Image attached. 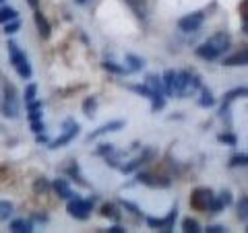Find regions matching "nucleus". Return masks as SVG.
Returning <instances> with one entry per match:
<instances>
[{"instance_id": "f257e3e1", "label": "nucleus", "mask_w": 248, "mask_h": 233, "mask_svg": "<svg viewBox=\"0 0 248 233\" xmlns=\"http://www.w3.org/2000/svg\"><path fill=\"white\" fill-rule=\"evenodd\" d=\"M232 44V37L226 33V31H219V33L211 35L205 44H201L197 48V56L203 58V60H217L223 52L230 48Z\"/></svg>"}, {"instance_id": "f03ea898", "label": "nucleus", "mask_w": 248, "mask_h": 233, "mask_svg": "<svg viewBox=\"0 0 248 233\" xmlns=\"http://www.w3.org/2000/svg\"><path fill=\"white\" fill-rule=\"evenodd\" d=\"M66 211H68V215L75 217V219H79V221L89 219V215L93 211V198H81L75 194V196L68 200Z\"/></svg>"}, {"instance_id": "7ed1b4c3", "label": "nucleus", "mask_w": 248, "mask_h": 233, "mask_svg": "<svg viewBox=\"0 0 248 233\" xmlns=\"http://www.w3.org/2000/svg\"><path fill=\"white\" fill-rule=\"evenodd\" d=\"M79 132H81V126H79V122H75V120H64L62 122V134L56 138V141H52L50 143V149H62V146H66L68 143H73L77 136H79Z\"/></svg>"}, {"instance_id": "20e7f679", "label": "nucleus", "mask_w": 248, "mask_h": 233, "mask_svg": "<svg viewBox=\"0 0 248 233\" xmlns=\"http://www.w3.org/2000/svg\"><path fill=\"white\" fill-rule=\"evenodd\" d=\"M215 194L211 188H195L190 194V206L195 208V211H209L211 208V203H213Z\"/></svg>"}, {"instance_id": "39448f33", "label": "nucleus", "mask_w": 248, "mask_h": 233, "mask_svg": "<svg viewBox=\"0 0 248 233\" xmlns=\"http://www.w3.org/2000/svg\"><path fill=\"white\" fill-rule=\"evenodd\" d=\"M203 23H205V13L195 11V13H188L178 19V29L184 31V33H190V31H199L203 27Z\"/></svg>"}, {"instance_id": "423d86ee", "label": "nucleus", "mask_w": 248, "mask_h": 233, "mask_svg": "<svg viewBox=\"0 0 248 233\" xmlns=\"http://www.w3.org/2000/svg\"><path fill=\"white\" fill-rule=\"evenodd\" d=\"M2 116L4 118H19V102L17 95H15V87L13 85H6L4 87V103H2Z\"/></svg>"}, {"instance_id": "0eeeda50", "label": "nucleus", "mask_w": 248, "mask_h": 233, "mask_svg": "<svg viewBox=\"0 0 248 233\" xmlns=\"http://www.w3.org/2000/svg\"><path fill=\"white\" fill-rule=\"evenodd\" d=\"M223 66H248V45L223 58Z\"/></svg>"}, {"instance_id": "6e6552de", "label": "nucleus", "mask_w": 248, "mask_h": 233, "mask_svg": "<svg viewBox=\"0 0 248 233\" xmlns=\"http://www.w3.org/2000/svg\"><path fill=\"white\" fill-rule=\"evenodd\" d=\"M122 128H124V120H112V122L104 124V126H99L97 130H93L91 134L87 136V141H95V138L108 134V132H118V130H122Z\"/></svg>"}, {"instance_id": "1a4fd4ad", "label": "nucleus", "mask_w": 248, "mask_h": 233, "mask_svg": "<svg viewBox=\"0 0 248 233\" xmlns=\"http://www.w3.org/2000/svg\"><path fill=\"white\" fill-rule=\"evenodd\" d=\"M230 204H232V192H230V190H221V192L213 198L211 208H209V211H211L213 215H217V213H221L223 208H228Z\"/></svg>"}, {"instance_id": "9d476101", "label": "nucleus", "mask_w": 248, "mask_h": 233, "mask_svg": "<svg viewBox=\"0 0 248 233\" xmlns=\"http://www.w3.org/2000/svg\"><path fill=\"white\" fill-rule=\"evenodd\" d=\"M33 21H35L37 33H40L42 40H50V35H52V27H50L48 19H46V15H42V11H35V15H33Z\"/></svg>"}, {"instance_id": "9b49d317", "label": "nucleus", "mask_w": 248, "mask_h": 233, "mask_svg": "<svg viewBox=\"0 0 248 233\" xmlns=\"http://www.w3.org/2000/svg\"><path fill=\"white\" fill-rule=\"evenodd\" d=\"M52 188L58 194V198H62V200H71L75 196L73 190H71V184H68L66 180H62V177H56V180L52 182Z\"/></svg>"}, {"instance_id": "f8f14e48", "label": "nucleus", "mask_w": 248, "mask_h": 233, "mask_svg": "<svg viewBox=\"0 0 248 233\" xmlns=\"http://www.w3.org/2000/svg\"><path fill=\"white\" fill-rule=\"evenodd\" d=\"M161 81H164V89H166V95H176L178 93V73L176 71H166L164 76H161Z\"/></svg>"}, {"instance_id": "ddd939ff", "label": "nucleus", "mask_w": 248, "mask_h": 233, "mask_svg": "<svg viewBox=\"0 0 248 233\" xmlns=\"http://www.w3.org/2000/svg\"><path fill=\"white\" fill-rule=\"evenodd\" d=\"M137 180L141 182V184L153 186V188H168V186H170V180H166V177H153L149 174H139Z\"/></svg>"}, {"instance_id": "4468645a", "label": "nucleus", "mask_w": 248, "mask_h": 233, "mask_svg": "<svg viewBox=\"0 0 248 233\" xmlns=\"http://www.w3.org/2000/svg\"><path fill=\"white\" fill-rule=\"evenodd\" d=\"M151 155H153V151H149V149H147V151H145V155H143V157H139V159H133L130 163H126V165H120V172H122V174H133L135 169H139V167H141V165H143V163H145L147 159L151 157Z\"/></svg>"}, {"instance_id": "2eb2a0df", "label": "nucleus", "mask_w": 248, "mask_h": 233, "mask_svg": "<svg viewBox=\"0 0 248 233\" xmlns=\"http://www.w3.org/2000/svg\"><path fill=\"white\" fill-rule=\"evenodd\" d=\"M11 231L13 233H31L33 231V223L29 219H15L11 223Z\"/></svg>"}, {"instance_id": "dca6fc26", "label": "nucleus", "mask_w": 248, "mask_h": 233, "mask_svg": "<svg viewBox=\"0 0 248 233\" xmlns=\"http://www.w3.org/2000/svg\"><path fill=\"white\" fill-rule=\"evenodd\" d=\"M145 85H147V87H149L153 93H161V95L166 93V89H164V81H161L157 74H147Z\"/></svg>"}, {"instance_id": "f3484780", "label": "nucleus", "mask_w": 248, "mask_h": 233, "mask_svg": "<svg viewBox=\"0 0 248 233\" xmlns=\"http://www.w3.org/2000/svg\"><path fill=\"white\" fill-rule=\"evenodd\" d=\"M19 17L17 9H13V6H0V25H6V23H11Z\"/></svg>"}, {"instance_id": "a211bd4d", "label": "nucleus", "mask_w": 248, "mask_h": 233, "mask_svg": "<svg viewBox=\"0 0 248 233\" xmlns=\"http://www.w3.org/2000/svg\"><path fill=\"white\" fill-rule=\"evenodd\" d=\"M236 215L240 221H248V194H242L236 204Z\"/></svg>"}, {"instance_id": "6ab92c4d", "label": "nucleus", "mask_w": 248, "mask_h": 233, "mask_svg": "<svg viewBox=\"0 0 248 233\" xmlns=\"http://www.w3.org/2000/svg\"><path fill=\"white\" fill-rule=\"evenodd\" d=\"M126 4L133 9V13L137 15L139 19H145L147 17V4H145V0H126Z\"/></svg>"}, {"instance_id": "aec40b11", "label": "nucleus", "mask_w": 248, "mask_h": 233, "mask_svg": "<svg viewBox=\"0 0 248 233\" xmlns=\"http://www.w3.org/2000/svg\"><path fill=\"white\" fill-rule=\"evenodd\" d=\"M238 97H248V87H236V89H230L226 95H223V103H232L234 99Z\"/></svg>"}, {"instance_id": "412c9836", "label": "nucleus", "mask_w": 248, "mask_h": 233, "mask_svg": "<svg viewBox=\"0 0 248 233\" xmlns=\"http://www.w3.org/2000/svg\"><path fill=\"white\" fill-rule=\"evenodd\" d=\"M95 112H97V97H87L83 102V114L87 116V118H93L95 116Z\"/></svg>"}, {"instance_id": "4be33fe9", "label": "nucleus", "mask_w": 248, "mask_h": 233, "mask_svg": "<svg viewBox=\"0 0 248 233\" xmlns=\"http://www.w3.org/2000/svg\"><path fill=\"white\" fill-rule=\"evenodd\" d=\"M126 64H128V71L130 73H139L145 66V60L135 56V54H128V56H126Z\"/></svg>"}, {"instance_id": "5701e85b", "label": "nucleus", "mask_w": 248, "mask_h": 233, "mask_svg": "<svg viewBox=\"0 0 248 233\" xmlns=\"http://www.w3.org/2000/svg\"><path fill=\"white\" fill-rule=\"evenodd\" d=\"M102 66H104V71L112 73V74H126V73H130L128 66H120V64H116V62H112V60H106Z\"/></svg>"}, {"instance_id": "b1692460", "label": "nucleus", "mask_w": 248, "mask_h": 233, "mask_svg": "<svg viewBox=\"0 0 248 233\" xmlns=\"http://www.w3.org/2000/svg\"><path fill=\"white\" fill-rule=\"evenodd\" d=\"M199 105L201 107H213L215 105V97H213V93L209 91V89H201V99H199Z\"/></svg>"}, {"instance_id": "393cba45", "label": "nucleus", "mask_w": 248, "mask_h": 233, "mask_svg": "<svg viewBox=\"0 0 248 233\" xmlns=\"http://www.w3.org/2000/svg\"><path fill=\"white\" fill-rule=\"evenodd\" d=\"M230 167H248V155L246 153H236L230 157Z\"/></svg>"}, {"instance_id": "a878e982", "label": "nucleus", "mask_w": 248, "mask_h": 233, "mask_svg": "<svg viewBox=\"0 0 248 233\" xmlns=\"http://www.w3.org/2000/svg\"><path fill=\"white\" fill-rule=\"evenodd\" d=\"M182 231H184V233H199V231H203V229H201L199 221L190 219V217H186V219L182 221Z\"/></svg>"}, {"instance_id": "bb28decb", "label": "nucleus", "mask_w": 248, "mask_h": 233, "mask_svg": "<svg viewBox=\"0 0 248 233\" xmlns=\"http://www.w3.org/2000/svg\"><path fill=\"white\" fill-rule=\"evenodd\" d=\"M13 211H15L13 203H9V200H0V221H9Z\"/></svg>"}, {"instance_id": "cd10ccee", "label": "nucleus", "mask_w": 248, "mask_h": 233, "mask_svg": "<svg viewBox=\"0 0 248 233\" xmlns=\"http://www.w3.org/2000/svg\"><path fill=\"white\" fill-rule=\"evenodd\" d=\"M50 190V182L46 180V177H37V180L33 182V192L35 194H46Z\"/></svg>"}, {"instance_id": "c85d7f7f", "label": "nucleus", "mask_w": 248, "mask_h": 233, "mask_svg": "<svg viewBox=\"0 0 248 233\" xmlns=\"http://www.w3.org/2000/svg\"><path fill=\"white\" fill-rule=\"evenodd\" d=\"M166 107V97L161 95V93H157V95L151 97V112H159Z\"/></svg>"}, {"instance_id": "c756f323", "label": "nucleus", "mask_w": 248, "mask_h": 233, "mask_svg": "<svg viewBox=\"0 0 248 233\" xmlns=\"http://www.w3.org/2000/svg\"><path fill=\"white\" fill-rule=\"evenodd\" d=\"M130 89H133L135 93H139V95L147 97V99H151L153 95H157V93H153L149 87H147V85H133V87H130Z\"/></svg>"}, {"instance_id": "7c9ffc66", "label": "nucleus", "mask_w": 248, "mask_h": 233, "mask_svg": "<svg viewBox=\"0 0 248 233\" xmlns=\"http://www.w3.org/2000/svg\"><path fill=\"white\" fill-rule=\"evenodd\" d=\"M217 141H219V143H223V145L236 146V143H238V138H236V134H232V132H221V134H219V136H217Z\"/></svg>"}, {"instance_id": "2f4dec72", "label": "nucleus", "mask_w": 248, "mask_h": 233, "mask_svg": "<svg viewBox=\"0 0 248 233\" xmlns=\"http://www.w3.org/2000/svg\"><path fill=\"white\" fill-rule=\"evenodd\" d=\"M35 95H37V85L35 83H29L25 87V103L35 102Z\"/></svg>"}, {"instance_id": "473e14b6", "label": "nucleus", "mask_w": 248, "mask_h": 233, "mask_svg": "<svg viewBox=\"0 0 248 233\" xmlns=\"http://www.w3.org/2000/svg\"><path fill=\"white\" fill-rule=\"evenodd\" d=\"M102 215H104V217H110V219H114V221L120 219V215H118V211H116L114 204H104V206H102Z\"/></svg>"}, {"instance_id": "72a5a7b5", "label": "nucleus", "mask_w": 248, "mask_h": 233, "mask_svg": "<svg viewBox=\"0 0 248 233\" xmlns=\"http://www.w3.org/2000/svg\"><path fill=\"white\" fill-rule=\"evenodd\" d=\"M19 27H21L19 19H15V21H11V23H6V25H4V33H6V35H11V33H17V31H19Z\"/></svg>"}, {"instance_id": "f704fd0d", "label": "nucleus", "mask_w": 248, "mask_h": 233, "mask_svg": "<svg viewBox=\"0 0 248 233\" xmlns=\"http://www.w3.org/2000/svg\"><path fill=\"white\" fill-rule=\"evenodd\" d=\"M114 153V145H99V149L95 151V155H112Z\"/></svg>"}, {"instance_id": "c9c22d12", "label": "nucleus", "mask_w": 248, "mask_h": 233, "mask_svg": "<svg viewBox=\"0 0 248 233\" xmlns=\"http://www.w3.org/2000/svg\"><path fill=\"white\" fill-rule=\"evenodd\" d=\"M203 231H207V233H226L228 229L223 227V225H207Z\"/></svg>"}, {"instance_id": "e433bc0d", "label": "nucleus", "mask_w": 248, "mask_h": 233, "mask_svg": "<svg viewBox=\"0 0 248 233\" xmlns=\"http://www.w3.org/2000/svg\"><path fill=\"white\" fill-rule=\"evenodd\" d=\"M31 130H33L35 134H40V132L46 130V124H44L42 120H35V122H31Z\"/></svg>"}, {"instance_id": "4c0bfd02", "label": "nucleus", "mask_w": 248, "mask_h": 233, "mask_svg": "<svg viewBox=\"0 0 248 233\" xmlns=\"http://www.w3.org/2000/svg\"><path fill=\"white\" fill-rule=\"evenodd\" d=\"M120 204H122L124 208H128V211H130V213H133V215H137V217H139V215H141V211H139V208H137L135 204H130V203H126V200H120Z\"/></svg>"}, {"instance_id": "58836bf2", "label": "nucleus", "mask_w": 248, "mask_h": 233, "mask_svg": "<svg viewBox=\"0 0 248 233\" xmlns=\"http://www.w3.org/2000/svg\"><path fill=\"white\" fill-rule=\"evenodd\" d=\"M42 107H44V102H40V99H35V102L27 103V112H31V110H42Z\"/></svg>"}, {"instance_id": "ea45409f", "label": "nucleus", "mask_w": 248, "mask_h": 233, "mask_svg": "<svg viewBox=\"0 0 248 233\" xmlns=\"http://www.w3.org/2000/svg\"><path fill=\"white\" fill-rule=\"evenodd\" d=\"M29 122H35V120H42V110H31L29 112Z\"/></svg>"}, {"instance_id": "a19ab883", "label": "nucleus", "mask_w": 248, "mask_h": 233, "mask_svg": "<svg viewBox=\"0 0 248 233\" xmlns=\"http://www.w3.org/2000/svg\"><path fill=\"white\" fill-rule=\"evenodd\" d=\"M238 9H240V15H242V19H246V17H248V0H242Z\"/></svg>"}, {"instance_id": "79ce46f5", "label": "nucleus", "mask_w": 248, "mask_h": 233, "mask_svg": "<svg viewBox=\"0 0 248 233\" xmlns=\"http://www.w3.org/2000/svg\"><path fill=\"white\" fill-rule=\"evenodd\" d=\"M108 231H110V233H124L126 229L120 227V225H112V227H108Z\"/></svg>"}, {"instance_id": "37998d69", "label": "nucleus", "mask_w": 248, "mask_h": 233, "mask_svg": "<svg viewBox=\"0 0 248 233\" xmlns=\"http://www.w3.org/2000/svg\"><path fill=\"white\" fill-rule=\"evenodd\" d=\"M35 141L40 143V145H42V143H48V136H46L44 132H40V134H35Z\"/></svg>"}, {"instance_id": "c03bdc74", "label": "nucleus", "mask_w": 248, "mask_h": 233, "mask_svg": "<svg viewBox=\"0 0 248 233\" xmlns=\"http://www.w3.org/2000/svg\"><path fill=\"white\" fill-rule=\"evenodd\" d=\"M27 4H29L33 11H37V6H40V0H27Z\"/></svg>"}, {"instance_id": "a18cd8bd", "label": "nucleus", "mask_w": 248, "mask_h": 233, "mask_svg": "<svg viewBox=\"0 0 248 233\" xmlns=\"http://www.w3.org/2000/svg\"><path fill=\"white\" fill-rule=\"evenodd\" d=\"M244 23H242V27H244V33H248V17L246 19H242Z\"/></svg>"}, {"instance_id": "49530a36", "label": "nucleus", "mask_w": 248, "mask_h": 233, "mask_svg": "<svg viewBox=\"0 0 248 233\" xmlns=\"http://www.w3.org/2000/svg\"><path fill=\"white\" fill-rule=\"evenodd\" d=\"M75 2H77V4H81V6H83V4H87V0H75Z\"/></svg>"}, {"instance_id": "de8ad7c7", "label": "nucleus", "mask_w": 248, "mask_h": 233, "mask_svg": "<svg viewBox=\"0 0 248 233\" xmlns=\"http://www.w3.org/2000/svg\"><path fill=\"white\" fill-rule=\"evenodd\" d=\"M2 2H4V0H0V4H2Z\"/></svg>"}, {"instance_id": "09e8293b", "label": "nucleus", "mask_w": 248, "mask_h": 233, "mask_svg": "<svg viewBox=\"0 0 248 233\" xmlns=\"http://www.w3.org/2000/svg\"><path fill=\"white\" fill-rule=\"evenodd\" d=\"M246 231H248V225H246Z\"/></svg>"}]
</instances>
